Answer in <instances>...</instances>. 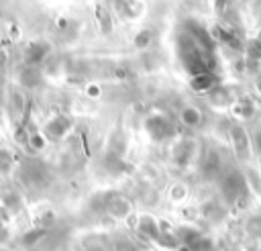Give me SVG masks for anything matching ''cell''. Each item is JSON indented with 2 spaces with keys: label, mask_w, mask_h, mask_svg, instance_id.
<instances>
[{
  "label": "cell",
  "mask_w": 261,
  "mask_h": 251,
  "mask_svg": "<svg viewBox=\"0 0 261 251\" xmlns=\"http://www.w3.org/2000/svg\"><path fill=\"white\" fill-rule=\"evenodd\" d=\"M230 135H232V145H234L237 155H239L241 159L249 157V139H247L245 129H241V127H232Z\"/></svg>",
  "instance_id": "obj_1"
},
{
  "label": "cell",
  "mask_w": 261,
  "mask_h": 251,
  "mask_svg": "<svg viewBox=\"0 0 261 251\" xmlns=\"http://www.w3.org/2000/svg\"><path fill=\"white\" fill-rule=\"evenodd\" d=\"M179 120H181L184 127L196 129V127L202 122V110L196 108V106H192V104H190V106H184L181 112H179Z\"/></svg>",
  "instance_id": "obj_2"
},
{
  "label": "cell",
  "mask_w": 261,
  "mask_h": 251,
  "mask_svg": "<svg viewBox=\"0 0 261 251\" xmlns=\"http://www.w3.org/2000/svg\"><path fill=\"white\" fill-rule=\"evenodd\" d=\"M245 235L253 241H261V214H251L245 220Z\"/></svg>",
  "instance_id": "obj_3"
},
{
  "label": "cell",
  "mask_w": 261,
  "mask_h": 251,
  "mask_svg": "<svg viewBox=\"0 0 261 251\" xmlns=\"http://www.w3.org/2000/svg\"><path fill=\"white\" fill-rule=\"evenodd\" d=\"M108 208H110V214H112L114 218H126V216H128V212H130V202H128L126 198L116 196Z\"/></svg>",
  "instance_id": "obj_4"
},
{
  "label": "cell",
  "mask_w": 261,
  "mask_h": 251,
  "mask_svg": "<svg viewBox=\"0 0 261 251\" xmlns=\"http://www.w3.org/2000/svg\"><path fill=\"white\" fill-rule=\"evenodd\" d=\"M139 231L147 237H157L159 235V224L155 222L153 216H141L139 220Z\"/></svg>",
  "instance_id": "obj_5"
},
{
  "label": "cell",
  "mask_w": 261,
  "mask_h": 251,
  "mask_svg": "<svg viewBox=\"0 0 261 251\" xmlns=\"http://www.w3.org/2000/svg\"><path fill=\"white\" fill-rule=\"evenodd\" d=\"M186 194H188V190H186L184 184H173V186L169 188V198H171V202H181V200L186 198Z\"/></svg>",
  "instance_id": "obj_6"
}]
</instances>
